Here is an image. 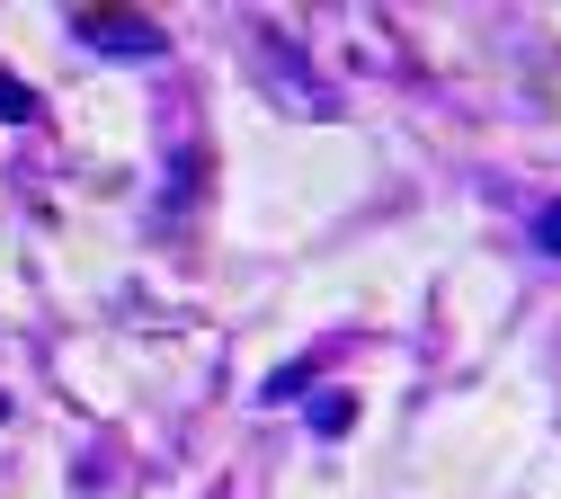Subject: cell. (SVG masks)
<instances>
[{"mask_svg":"<svg viewBox=\"0 0 561 499\" xmlns=\"http://www.w3.org/2000/svg\"><path fill=\"white\" fill-rule=\"evenodd\" d=\"M72 36H90L99 54H125V63H144V54L170 45L152 19H134V10H72Z\"/></svg>","mask_w":561,"mask_h":499,"instance_id":"6da1fadb","label":"cell"},{"mask_svg":"<svg viewBox=\"0 0 561 499\" xmlns=\"http://www.w3.org/2000/svg\"><path fill=\"white\" fill-rule=\"evenodd\" d=\"M347 428H357V393H312V438H347Z\"/></svg>","mask_w":561,"mask_h":499,"instance_id":"7a4b0ae2","label":"cell"},{"mask_svg":"<svg viewBox=\"0 0 561 499\" xmlns=\"http://www.w3.org/2000/svg\"><path fill=\"white\" fill-rule=\"evenodd\" d=\"M45 116V99L27 90V81H10V71H0V125H36Z\"/></svg>","mask_w":561,"mask_h":499,"instance_id":"3957f363","label":"cell"},{"mask_svg":"<svg viewBox=\"0 0 561 499\" xmlns=\"http://www.w3.org/2000/svg\"><path fill=\"white\" fill-rule=\"evenodd\" d=\"M304 393H312V366H276V375H267V401H276V410H295Z\"/></svg>","mask_w":561,"mask_h":499,"instance_id":"277c9868","label":"cell"},{"mask_svg":"<svg viewBox=\"0 0 561 499\" xmlns=\"http://www.w3.org/2000/svg\"><path fill=\"white\" fill-rule=\"evenodd\" d=\"M535 250H543V259H561V196L535 214Z\"/></svg>","mask_w":561,"mask_h":499,"instance_id":"5b68a950","label":"cell"}]
</instances>
